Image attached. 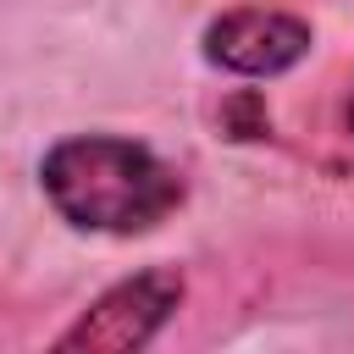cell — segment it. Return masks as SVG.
Segmentation results:
<instances>
[{
	"mask_svg": "<svg viewBox=\"0 0 354 354\" xmlns=\"http://www.w3.org/2000/svg\"><path fill=\"white\" fill-rule=\"evenodd\" d=\"M39 188L66 227L111 232V238L149 232L183 205V177L149 144H133L116 133L61 138L39 160Z\"/></svg>",
	"mask_w": 354,
	"mask_h": 354,
	"instance_id": "1",
	"label": "cell"
},
{
	"mask_svg": "<svg viewBox=\"0 0 354 354\" xmlns=\"http://www.w3.org/2000/svg\"><path fill=\"white\" fill-rule=\"evenodd\" d=\"M183 299V277L177 271H138L127 282H116L111 293H100L77 326L61 332V348H94V354H127L144 348L177 310Z\"/></svg>",
	"mask_w": 354,
	"mask_h": 354,
	"instance_id": "2",
	"label": "cell"
},
{
	"mask_svg": "<svg viewBox=\"0 0 354 354\" xmlns=\"http://www.w3.org/2000/svg\"><path fill=\"white\" fill-rule=\"evenodd\" d=\"M310 44H315L310 22H299L288 11H260V6L227 11L205 28V61L232 77H277V72L299 66L310 55Z\"/></svg>",
	"mask_w": 354,
	"mask_h": 354,
	"instance_id": "3",
	"label": "cell"
}]
</instances>
